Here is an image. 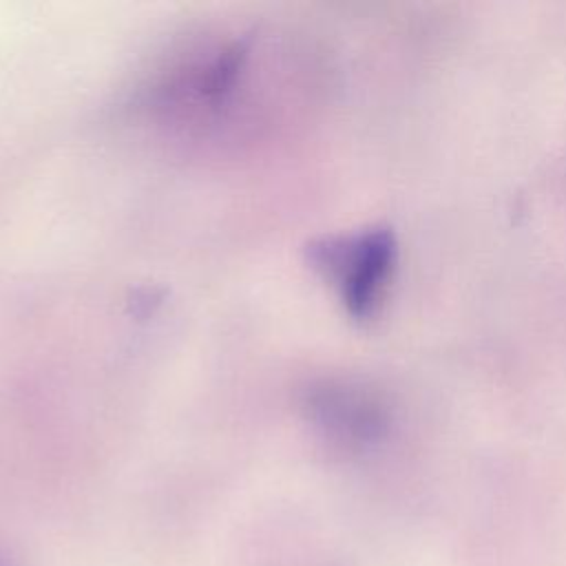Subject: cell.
<instances>
[{"label":"cell","mask_w":566,"mask_h":566,"mask_svg":"<svg viewBox=\"0 0 566 566\" xmlns=\"http://www.w3.org/2000/svg\"><path fill=\"white\" fill-rule=\"evenodd\" d=\"M396 237L387 228H369L312 243L310 261L336 287L354 318H371L385 301L394 268Z\"/></svg>","instance_id":"6da1fadb"},{"label":"cell","mask_w":566,"mask_h":566,"mask_svg":"<svg viewBox=\"0 0 566 566\" xmlns=\"http://www.w3.org/2000/svg\"><path fill=\"white\" fill-rule=\"evenodd\" d=\"M305 411L329 442L345 449H365L378 442L389 424L382 398L349 380H323L310 387Z\"/></svg>","instance_id":"7a4b0ae2"},{"label":"cell","mask_w":566,"mask_h":566,"mask_svg":"<svg viewBox=\"0 0 566 566\" xmlns=\"http://www.w3.org/2000/svg\"><path fill=\"white\" fill-rule=\"evenodd\" d=\"M0 566H4V562H2V559H0Z\"/></svg>","instance_id":"3957f363"}]
</instances>
